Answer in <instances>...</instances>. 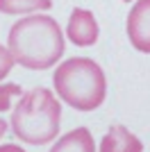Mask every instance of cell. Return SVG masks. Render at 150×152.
<instances>
[{
    "label": "cell",
    "mask_w": 150,
    "mask_h": 152,
    "mask_svg": "<svg viewBox=\"0 0 150 152\" xmlns=\"http://www.w3.org/2000/svg\"><path fill=\"white\" fill-rule=\"evenodd\" d=\"M64 34L55 18L32 14L16 20L7 37V50L14 61L27 70H48L64 55Z\"/></svg>",
    "instance_id": "6da1fadb"
},
{
    "label": "cell",
    "mask_w": 150,
    "mask_h": 152,
    "mask_svg": "<svg viewBox=\"0 0 150 152\" xmlns=\"http://www.w3.org/2000/svg\"><path fill=\"white\" fill-rule=\"evenodd\" d=\"M62 123V104L57 95L46 86L30 89L18 98V104L12 109L9 127L16 139L27 145H48L57 139Z\"/></svg>",
    "instance_id": "7a4b0ae2"
},
{
    "label": "cell",
    "mask_w": 150,
    "mask_h": 152,
    "mask_svg": "<svg viewBox=\"0 0 150 152\" xmlns=\"http://www.w3.org/2000/svg\"><path fill=\"white\" fill-rule=\"evenodd\" d=\"M57 95L77 111H93L107 98V77L89 57H71L52 75Z\"/></svg>",
    "instance_id": "3957f363"
},
{
    "label": "cell",
    "mask_w": 150,
    "mask_h": 152,
    "mask_svg": "<svg viewBox=\"0 0 150 152\" xmlns=\"http://www.w3.org/2000/svg\"><path fill=\"white\" fill-rule=\"evenodd\" d=\"M127 37L134 50L150 55V0H137L127 16Z\"/></svg>",
    "instance_id": "277c9868"
},
{
    "label": "cell",
    "mask_w": 150,
    "mask_h": 152,
    "mask_svg": "<svg viewBox=\"0 0 150 152\" xmlns=\"http://www.w3.org/2000/svg\"><path fill=\"white\" fill-rule=\"evenodd\" d=\"M98 23H96L93 14L89 9H82V7H75L71 12L68 25H66V37L73 41L77 48H89L98 41Z\"/></svg>",
    "instance_id": "5b68a950"
},
{
    "label": "cell",
    "mask_w": 150,
    "mask_h": 152,
    "mask_svg": "<svg viewBox=\"0 0 150 152\" xmlns=\"http://www.w3.org/2000/svg\"><path fill=\"white\" fill-rule=\"evenodd\" d=\"M100 152H143V143L127 127L114 125L100 141Z\"/></svg>",
    "instance_id": "8992f818"
},
{
    "label": "cell",
    "mask_w": 150,
    "mask_h": 152,
    "mask_svg": "<svg viewBox=\"0 0 150 152\" xmlns=\"http://www.w3.org/2000/svg\"><path fill=\"white\" fill-rule=\"evenodd\" d=\"M50 152H96V143L87 127H75L68 134H64L50 148Z\"/></svg>",
    "instance_id": "52a82bcc"
},
{
    "label": "cell",
    "mask_w": 150,
    "mask_h": 152,
    "mask_svg": "<svg viewBox=\"0 0 150 152\" xmlns=\"http://www.w3.org/2000/svg\"><path fill=\"white\" fill-rule=\"evenodd\" d=\"M50 7H52V0H0V12L7 16L46 12Z\"/></svg>",
    "instance_id": "ba28073f"
},
{
    "label": "cell",
    "mask_w": 150,
    "mask_h": 152,
    "mask_svg": "<svg viewBox=\"0 0 150 152\" xmlns=\"http://www.w3.org/2000/svg\"><path fill=\"white\" fill-rule=\"evenodd\" d=\"M23 95V89H21L18 84H0V114L7 111V109H12V100L14 98H21Z\"/></svg>",
    "instance_id": "9c48e42d"
},
{
    "label": "cell",
    "mask_w": 150,
    "mask_h": 152,
    "mask_svg": "<svg viewBox=\"0 0 150 152\" xmlns=\"http://www.w3.org/2000/svg\"><path fill=\"white\" fill-rule=\"evenodd\" d=\"M14 57H12V52L7 50L5 45L0 43V80H5L9 73H12V68H14Z\"/></svg>",
    "instance_id": "30bf717a"
},
{
    "label": "cell",
    "mask_w": 150,
    "mask_h": 152,
    "mask_svg": "<svg viewBox=\"0 0 150 152\" xmlns=\"http://www.w3.org/2000/svg\"><path fill=\"white\" fill-rule=\"evenodd\" d=\"M0 152H25V150L16 143H5V145H0Z\"/></svg>",
    "instance_id": "8fae6325"
},
{
    "label": "cell",
    "mask_w": 150,
    "mask_h": 152,
    "mask_svg": "<svg viewBox=\"0 0 150 152\" xmlns=\"http://www.w3.org/2000/svg\"><path fill=\"white\" fill-rule=\"evenodd\" d=\"M7 129H9V125L5 123V118H0V139H2V136L7 134Z\"/></svg>",
    "instance_id": "7c38bea8"
},
{
    "label": "cell",
    "mask_w": 150,
    "mask_h": 152,
    "mask_svg": "<svg viewBox=\"0 0 150 152\" xmlns=\"http://www.w3.org/2000/svg\"><path fill=\"white\" fill-rule=\"evenodd\" d=\"M123 2H130V0H123Z\"/></svg>",
    "instance_id": "4fadbf2b"
}]
</instances>
